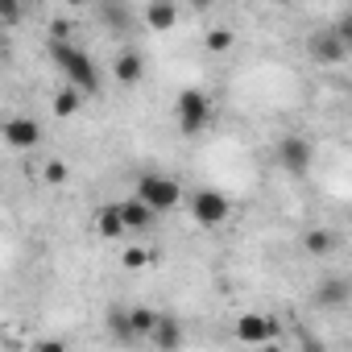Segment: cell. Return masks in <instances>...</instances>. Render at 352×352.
Wrapping results in <instances>:
<instances>
[{
	"mask_svg": "<svg viewBox=\"0 0 352 352\" xmlns=\"http://www.w3.org/2000/svg\"><path fill=\"white\" fill-rule=\"evenodd\" d=\"M336 245H340V241H336V232H327V228H315V232H307V241H302V249H307L311 257H327Z\"/></svg>",
	"mask_w": 352,
	"mask_h": 352,
	"instance_id": "cell-16",
	"label": "cell"
},
{
	"mask_svg": "<svg viewBox=\"0 0 352 352\" xmlns=\"http://www.w3.org/2000/svg\"><path fill=\"white\" fill-rule=\"evenodd\" d=\"M21 9H25V0H0V21H5L9 30L21 25Z\"/></svg>",
	"mask_w": 352,
	"mask_h": 352,
	"instance_id": "cell-20",
	"label": "cell"
},
{
	"mask_svg": "<svg viewBox=\"0 0 352 352\" xmlns=\"http://www.w3.org/2000/svg\"><path fill=\"white\" fill-rule=\"evenodd\" d=\"M79 108H83V87L67 83V87L54 96V116H63V120H67V116H75Z\"/></svg>",
	"mask_w": 352,
	"mask_h": 352,
	"instance_id": "cell-14",
	"label": "cell"
},
{
	"mask_svg": "<svg viewBox=\"0 0 352 352\" xmlns=\"http://www.w3.org/2000/svg\"><path fill=\"white\" fill-rule=\"evenodd\" d=\"M96 232H100L104 241H116V236H124V232H129L120 204H108V208H100V212H96Z\"/></svg>",
	"mask_w": 352,
	"mask_h": 352,
	"instance_id": "cell-11",
	"label": "cell"
},
{
	"mask_svg": "<svg viewBox=\"0 0 352 352\" xmlns=\"http://www.w3.org/2000/svg\"><path fill=\"white\" fill-rule=\"evenodd\" d=\"M120 212H124V224H129V228H149V224H153V216H157L141 195H137V199H124V204H120Z\"/></svg>",
	"mask_w": 352,
	"mask_h": 352,
	"instance_id": "cell-12",
	"label": "cell"
},
{
	"mask_svg": "<svg viewBox=\"0 0 352 352\" xmlns=\"http://www.w3.org/2000/svg\"><path fill=\"white\" fill-rule=\"evenodd\" d=\"M311 157H315V149H311L307 137H282V145H278V162H282L290 174H307V170H311Z\"/></svg>",
	"mask_w": 352,
	"mask_h": 352,
	"instance_id": "cell-6",
	"label": "cell"
},
{
	"mask_svg": "<svg viewBox=\"0 0 352 352\" xmlns=\"http://www.w3.org/2000/svg\"><path fill=\"white\" fill-rule=\"evenodd\" d=\"M191 5H195V13H208V9H212V0H191Z\"/></svg>",
	"mask_w": 352,
	"mask_h": 352,
	"instance_id": "cell-24",
	"label": "cell"
},
{
	"mask_svg": "<svg viewBox=\"0 0 352 352\" xmlns=\"http://www.w3.org/2000/svg\"><path fill=\"white\" fill-rule=\"evenodd\" d=\"M63 5H71V9H75V5H83V0H63Z\"/></svg>",
	"mask_w": 352,
	"mask_h": 352,
	"instance_id": "cell-25",
	"label": "cell"
},
{
	"mask_svg": "<svg viewBox=\"0 0 352 352\" xmlns=\"http://www.w3.org/2000/svg\"><path fill=\"white\" fill-rule=\"evenodd\" d=\"M228 212H232V204H228L220 191H195V199H191V216H195L204 228H220V224L228 220Z\"/></svg>",
	"mask_w": 352,
	"mask_h": 352,
	"instance_id": "cell-5",
	"label": "cell"
},
{
	"mask_svg": "<svg viewBox=\"0 0 352 352\" xmlns=\"http://www.w3.org/2000/svg\"><path fill=\"white\" fill-rule=\"evenodd\" d=\"M232 42H236V34H232V30H212V34H208V50H212V54L232 50Z\"/></svg>",
	"mask_w": 352,
	"mask_h": 352,
	"instance_id": "cell-19",
	"label": "cell"
},
{
	"mask_svg": "<svg viewBox=\"0 0 352 352\" xmlns=\"http://www.w3.org/2000/svg\"><path fill=\"white\" fill-rule=\"evenodd\" d=\"M145 25L153 34L174 30V25H179V5H174V0H149V5H145Z\"/></svg>",
	"mask_w": 352,
	"mask_h": 352,
	"instance_id": "cell-9",
	"label": "cell"
},
{
	"mask_svg": "<svg viewBox=\"0 0 352 352\" xmlns=\"http://www.w3.org/2000/svg\"><path fill=\"white\" fill-rule=\"evenodd\" d=\"M307 54H311L319 67H340L344 58H352L348 46H344V34H340V30H319V34H311Z\"/></svg>",
	"mask_w": 352,
	"mask_h": 352,
	"instance_id": "cell-4",
	"label": "cell"
},
{
	"mask_svg": "<svg viewBox=\"0 0 352 352\" xmlns=\"http://www.w3.org/2000/svg\"><path fill=\"white\" fill-rule=\"evenodd\" d=\"M120 261H124V270H145V265L153 261V253H149V249H141V245H133V249H124V253H120Z\"/></svg>",
	"mask_w": 352,
	"mask_h": 352,
	"instance_id": "cell-18",
	"label": "cell"
},
{
	"mask_svg": "<svg viewBox=\"0 0 352 352\" xmlns=\"http://www.w3.org/2000/svg\"><path fill=\"white\" fill-rule=\"evenodd\" d=\"M50 54H54L58 71L67 75V83L83 87V91H100V75H96L91 58H87L79 46H71V42H54V46H50Z\"/></svg>",
	"mask_w": 352,
	"mask_h": 352,
	"instance_id": "cell-1",
	"label": "cell"
},
{
	"mask_svg": "<svg viewBox=\"0 0 352 352\" xmlns=\"http://www.w3.org/2000/svg\"><path fill=\"white\" fill-rule=\"evenodd\" d=\"M112 75H116V83H120V87H137V83H141V75H145V58H141L137 50H124V54H116Z\"/></svg>",
	"mask_w": 352,
	"mask_h": 352,
	"instance_id": "cell-10",
	"label": "cell"
},
{
	"mask_svg": "<svg viewBox=\"0 0 352 352\" xmlns=\"http://www.w3.org/2000/svg\"><path fill=\"white\" fill-rule=\"evenodd\" d=\"M67 179H71V170H67V162H50V166H46V183H50V187H63Z\"/></svg>",
	"mask_w": 352,
	"mask_h": 352,
	"instance_id": "cell-21",
	"label": "cell"
},
{
	"mask_svg": "<svg viewBox=\"0 0 352 352\" xmlns=\"http://www.w3.org/2000/svg\"><path fill=\"white\" fill-rule=\"evenodd\" d=\"M71 34H75V21H67V17H54L50 21V38L54 42H71Z\"/></svg>",
	"mask_w": 352,
	"mask_h": 352,
	"instance_id": "cell-22",
	"label": "cell"
},
{
	"mask_svg": "<svg viewBox=\"0 0 352 352\" xmlns=\"http://www.w3.org/2000/svg\"><path fill=\"white\" fill-rule=\"evenodd\" d=\"M348 294H352V286H348L344 278H327V282L319 286V294H315V298H319V307H344V302H348Z\"/></svg>",
	"mask_w": 352,
	"mask_h": 352,
	"instance_id": "cell-13",
	"label": "cell"
},
{
	"mask_svg": "<svg viewBox=\"0 0 352 352\" xmlns=\"http://www.w3.org/2000/svg\"><path fill=\"white\" fill-rule=\"evenodd\" d=\"M153 344H157V348H166V352H170V348H179V344H183V327L174 323V319H166V315H162V319H157V327H153Z\"/></svg>",
	"mask_w": 352,
	"mask_h": 352,
	"instance_id": "cell-15",
	"label": "cell"
},
{
	"mask_svg": "<svg viewBox=\"0 0 352 352\" xmlns=\"http://www.w3.org/2000/svg\"><path fill=\"white\" fill-rule=\"evenodd\" d=\"M38 141H42V124L38 120H30V116L5 120V145L9 149H34Z\"/></svg>",
	"mask_w": 352,
	"mask_h": 352,
	"instance_id": "cell-8",
	"label": "cell"
},
{
	"mask_svg": "<svg viewBox=\"0 0 352 352\" xmlns=\"http://www.w3.org/2000/svg\"><path fill=\"white\" fill-rule=\"evenodd\" d=\"M278 336V319L270 315H241L236 319V340L241 344H270Z\"/></svg>",
	"mask_w": 352,
	"mask_h": 352,
	"instance_id": "cell-7",
	"label": "cell"
},
{
	"mask_svg": "<svg viewBox=\"0 0 352 352\" xmlns=\"http://www.w3.org/2000/svg\"><path fill=\"white\" fill-rule=\"evenodd\" d=\"M25 5H42V0H25Z\"/></svg>",
	"mask_w": 352,
	"mask_h": 352,
	"instance_id": "cell-26",
	"label": "cell"
},
{
	"mask_svg": "<svg viewBox=\"0 0 352 352\" xmlns=\"http://www.w3.org/2000/svg\"><path fill=\"white\" fill-rule=\"evenodd\" d=\"M174 116H179V129L187 137H195V133H204L212 124V100L199 87H183L179 91V104H174Z\"/></svg>",
	"mask_w": 352,
	"mask_h": 352,
	"instance_id": "cell-2",
	"label": "cell"
},
{
	"mask_svg": "<svg viewBox=\"0 0 352 352\" xmlns=\"http://www.w3.org/2000/svg\"><path fill=\"white\" fill-rule=\"evenodd\" d=\"M340 34H344V46H348V54H352V17H344V21H340Z\"/></svg>",
	"mask_w": 352,
	"mask_h": 352,
	"instance_id": "cell-23",
	"label": "cell"
},
{
	"mask_svg": "<svg viewBox=\"0 0 352 352\" xmlns=\"http://www.w3.org/2000/svg\"><path fill=\"white\" fill-rule=\"evenodd\" d=\"M157 311H149V307H129V323H133V331L137 336H153V327H157Z\"/></svg>",
	"mask_w": 352,
	"mask_h": 352,
	"instance_id": "cell-17",
	"label": "cell"
},
{
	"mask_svg": "<svg viewBox=\"0 0 352 352\" xmlns=\"http://www.w3.org/2000/svg\"><path fill=\"white\" fill-rule=\"evenodd\" d=\"M137 195H141L153 212H174V208H179V199H183L179 183H174V179H162V174H145V179L137 183Z\"/></svg>",
	"mask_w": 352,
	"mask_h": 352,
	"instance_id": "cell-3",
	"label": "cell"
}]
</instances>
